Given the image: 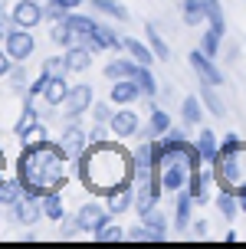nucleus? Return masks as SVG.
Masks as SVG:
<instances>
[{
  "label": "nucleus",
  "instance_id": "nucleus-1",
  "mask_svg": "<svg viewBox=\"0 0 246 249\" xmlns=\"http://www.w3.org/2000/svg\"><path fill=\"white\" fill-rule=\"evenodd\" d=\"M132 171H135L132 151H125L115 141H92L79 158V180L98 197H109L118 184L132 180Z\"/></svg>",
  "mask_w": 246,
  "mask_h": 249
},
{
  "label": "nucleus",
  "instance_id": "nucleus-2",
  "mask_svg": "<svg viewBox=\"0 0 246 249\" xmlns=\"http://www.w3.org/2000/svg\"><path fill=\"white\" fill-rule=\"evenodd\" d=\"M66 151L59 148V141H43V144H30L23 154L17 158V177L23 180V197L43 200L46 190H62L66 187V171H62Z\"/></svg>",
  "mask_w": 246,
  "mask_h": 249
},
{
  "label": "nucleus",
  "instance_id": "nucleus-3",
  "mask_svg": "<svg viewBox=\"0 0 246 249\" xmlns=\"http://www.w3.org/2000/svg\"><path fill=\"white\" fill-rule=\"evenodd\" d=\"M213 177H217L220 187H230V190H236V187L246 184V141L236 151L217 158V164H213Z\"/></svg>",
  "mask_w": 246,
  "mask_h": 249
},
{
  "label": "nucleus",
  "instance_id": "nucleus-4",
  "mask_svg": "<svg viewBox=\"0 0 246 249\" xmlns=\"http://www.w3.org/2000/svg\"><path fill=\"white\" fill-rule=\"evenodd\" d=\"M92 144V138H89V128L86 124H79L73 118V122L62 128V135H59V148L66 151V158L69 161H79L82 154H86V148Z\"/></svg>",
  "mask_w": 246,
  "mask_h": 249
},
{
  "label": "nucleus",
  "instance_id": "nucleus-5",
  "mask_svg": "<svg viewBox=\"0 0 246 249\" xmlns=\"http://www.w3.org/2000/svg\"><path fill=\"white\" fill-rule=\"evenodd\" d=\"M115 213L109 210V203H98V200H86L79 210H76V226L82 230V233H95L102 226L109 223Z\"/></svg>",
  "mask_w": 246,
  "mask_h": 249
},
{
  "label": "nucleus",
  "instance_id": "nucleus-6",
  "mask_svg": "<svg viewBox=\"0 0 246 249\" xmlns=\"http://www.w3.org/2000/svg\"><path fill=\"white\" fill-rule=\"evenodd\" d=\"M161 171V184H164V194H177V190H184L187 187V177H190V167L184 161V151L171 158V161H164L158 167Z\"/></svg>",
  "mask_w": 246,
  "mask_h": 249
},
{
  "label": "nucleus",
  "instance_id": "nucleus-7",
  "mask_svg": "<svg viewBox=\"0 0 246 249\" xmlns=\"http://www.w3.org/2000/svg\"><path fill=\"white\" fill-rule=\"evenodd\" d=\"M79 43H82V46H89L92 53H102V50L118 53V50H125V39L118 36V33H112L109 23H95L86 36H79Z\"/></svg>",
  "mask_w": 246,
  "mask_h": 249
},
{
  "label": "nucleus",
  "instance_id": "nucleus-8",
  "mask_svg": "<svg viewBox=\"0 0 246 249\" xmlns=\"http://www.w3.org/2000/svg\"><path fill=\"white\" fill-rule=\"evenodd\" d=\"M92 105H95V92H92L89 82H82V86L69 89V95H66V102H62V115L73 122V118H79V115H86Z\"/></svg>",
  "mask_w": 246,
  "mask_h": 249
},
{
  "label": "nucleus",
  "instance_id": "nucleus-9",
  "mask_svg": "<svg viewBox=\"0 0 246 249\" xmlns=\"http://www.w3.org/2000/svg\"><path fill=\"white\" fill-rule=\"evenodd\" d=\"M3 50L10 53L13 62H26L37 50V36H33V30H23V26H17L10 36L3 39Z\"/></svg>",
  "mask_w": 246,
  "mask_h": 249
},
{
  "label": "nucleus",
  "instance_id": "nucleus-10",
  "mask_svg": "<svg viewBox=\"0 0 246 249\" xmlns=\"http://www.w3.org/2000/svg\"><path fill=\"white\" fill-rule=\"evenodd\" d=\"M187 62H190V69L200 75V82H210V86H223V72L217 69V59H210L204 50H190V53H187Z\"/></svg>",
  "mask_w": 246,
  "mask_h": 249
},
{
  "label": "nucleus",
  "instance_id": "nucleus-11",
  "mask_svg": "<svg viewBox=\"0 0 246 249\" xmlns=\"http://www.w3.org/2000/svg\"><path fill=\"white\" fill-rule=\"evenodd\" d=\"M10 10H13L17 26H23V30H37L46 20V7H39V0H17Z\"/></svg>",
  "mask_w": 246,
  "mask_h": 249
},
{
  "label": "nucleus",
  "instance_id": "nucleus-12",
  "mask_svg": "<svg viewBox=\"0 0 246 249\" xmlns=\"http://www.w3.org/2000/svg\"><path fill=\"white\" fill-rule=\"evenodd\" d=\"M112 138H118V141H125V138H135L138 131H141V118H138V112H132L128 105H122L118 112L112 115Z\"/></svg>",
  "mask_w": 246,
  "mask_h": 249
},
{
  "label": "nucleus",
  "instance_id": "nucleus-13",
  "mask_svg": "<svg viewBox=\"0 0 246 249\" xmlns=\"http://www.w3.org/2000/svg\"><path fill=\"white\" fill-rule=\"evenodd\" d=\"M105 203H109L112 213H128V210H135V180H125V184H118V187L109 194V197H105Z\"/></svg>",
  "mask_w": 246,
  "mask_h": 249
},
{
  "label": "nucleus",
  "instance_id": "nucleus-14",
  "mask_svg": "<svg viewBox=\"0 0 246 249\" xmlns=\"http://www.w3.org/2000/svg\"><path fill=\"white\" fill-rule=\"evenodd\" d=\"M39 216H43V200H37V197H23L17 207H10V220L13 223L33 226Z\"/></svg>",
  "mask_w": 246,
  "mask_h": 249
},
{
  "label": "nucleus",
  "instance_id": "nucleus-15",
  "mask_svg": "<svg viewBox=\"0 0 246 249\" xmlns=\"http://www.w3.org/2000/svg\"><path fill=\"white\" fill-rule=\"evenodd\" d=\"M141 99V89L135 86V79H115L109 89V102L115 105H132V102Z\"/></svg>",
  "mask_w": 246,
  "mask_h": 249
},
{
  "label": "nucleus",
  "instance_id": "nucleus-16",
  "mask_svg": "<svg viewBox=\"0 0 246 249\" xmlns=\"http://www.w3.org/2000/svg\"><path fill=\"white\" fill-rule=\"evenodd\" d=\"M210 180H217L213 177V167L210 171H204V167H197V171H190V177H187V190H190V197H194V203H207V187Z\"/></svg>",
  "mask_w": 246,
  "mask_h": 249
},
{
  "label": "nucleus",
  "instance_id": "nucleus-17",
  "mask_svg": "<svg viewBox=\"0 0 246 249\" xmlns=\"http://www.w3.org/2000/svg\"><path fill=\"white\" fill-rule=\"evenodd\" d=\"M43 216H46L49 223H62L66 220V203H62L59 190H46L43 194Z\"/></svg>",
  "mask_w": 246,
  "mask_h": 249
},
{
  "label": "nucleus",
  "instance_id": "nucleus-18",
  "mask_svg": "<svg viewBox=\"0 0 246 249\" xmlns=\"http://www.w3.org/2000/svg\"><path fill=\"white\" fill-rule=\"evenodd\" d=\"M190 203H194L190 190H187V187L177 190V203H174V230H181V233L190 226Z\"/></svg>",
  "mask_w": 246,
  "mask_h": 249
},
{
  "label": "nucleus",
  "instance_id": "nucleus-19",
  "mask_svg": "<svg viewBox=\"0 0 246 249\" xmlns=\"http://www.w3.org/2000/svg\"><path fill=\"white\" fill-rule=\"evenodd\" d=\"M69 89H73V86H66V75H53L49 86H46V92H43V102L53 105V108H62V102H66V95H69Z\"/></svg>",
  "mask_w": 246,
  "mask_h": 249
},
{
  "label": "nucleus",
  "instance_id": "nucleus-20",
  "mask_svg": "<svg viewBox=\"0 0 246 249\" xmlns=\"http://www.w3.org/2000/svg\"><path fill=\"white\" fill-rule=\"evenodd\" d=\"M138 69V59H122V56H115V59L105 62V79L115 82V79H132Z\"/></svg>",
  "mask_w": 246,
  "mask_h": 249
},
{
  "label": "nucleus",
  "instance_id": "nucleus-21",
  "mask_svg": "<svg viewBox=\"0 0 246 249\" xmlns=\"http://www.w3.org/2000/svg\"><path fill=\"white\" fill-rule=\"evenodd\" d=\"M197 148H200V154H204L207 167L217 164V158H220V144H217V135H213L210 128H200V135H197Z\"/></svg>",
  "mask_w": 246,
  "mask_h": 249
},
{
  "label": "nucleus",
  "instance_id": "nucleus-22",
  "mask_svg": "<svg viewBox=\"0 0 246 249\" xmlns=\"http://www.w3.org/2000/svg\"><path fill=\"white\" fill-rule=\"evenodd\" d=\"M23 200V180L20 177H7V180H0V203L10 210Z\"/></svg>",
  "mask_w": 246,
  "mask_h": 249
},
{
  "label": "nucleus",
  "instance_id": "nucleus-23",
  "mask_svg": "<svg viewBox=\"0 0 246 249\" xmlns=\"http://www.w3.org/2000/svg\"><path fill=\"white\" fill-rule=\"evenodd\" d=\"M66 62H69V72H86L92 66V50L82 46V43H76V46L66 50Z\"/></svg>",
  "mask_w": 246,
  "mask_h": 249
},
{
  "label": "nucleus",
  "instance_id": "nucleus-24",
  "mask_svg": "<svg viewBox=\"0 0 246 249\" xmlns=\"http://www.w3.org/2000/svg\"><path fill=\"white\" fill-rule=\"evenodd\" d=\"M135 86L141 89V99H154L158 95V79H154V72H151V66H141L138 62V69H135Z\"/></svg>",
  "mask_w": 246,
  "mask_h": 249
},
{
  "label": "nucleus",
  "instance_id": "nucleus-25",
  "mask_svg": "<svg viewBox=\"0 0 246 249\" xmlns=\"http://www.w3.org/2000/svg\"><path fill=\"white\" fill-rule=\"evenodd\" d=\"M125 39V53H128V56H132V59H138L141 62V66H151V62L158 59V56H154V50H151V43H141V39H135V36H122Z\"/></svg>",
  "mask_w": 246,
  "mask_h": 249
},
{
  "label": "nucleus",
  "instance_id": "nucleus-26",
  "mask_svg": "<svg viewBox=\"0 0 246 249\" xmlns=\"http://www.w3.org/2000/svg\"><path fill=\"white\" fill-rule=\"evenodd\" d=\"M171 131V115L164 112V108H151V118H148L145 124V135L148 138H161Z\"/></svg>",
  "mask_w": 246,
  "mask_h": 249
},
{
  "label": "nucleus",
  "instance_id": "nucleus-27",
  "mask_svg": "<svg viewBox=\"0 0 246 249\" xmlns=\"http://www.w3.org/2000/svg\"><path fill=\"white\" fill-rule=\"evenodd\" d=\"M200 102L204 99H197V95H187L184 102H181V122L187 124V128H190V124H200L204 122V105H200Z\"/></svg>",
  "mask_w": 246,
  "mask_h": 249
},
{
  "label": "nucleus",
  "instance_id": "nucleus-28",
  "mask_svg": "<svg viewBox=\"0 0 246 249\" xmlns=\"http://www.w3.org/2000/svg\"><path fill=\"white\" fill-rule=\"evenodd\" d=\"M217 210H220L223 220H236V213H240L236 190H230V187H220V190H217Z\"/></svg>",
  "mask_w": 246,
  "mask_h": 249
},
{
  "label": "nucleus",
  "instance_id": "nucleus-29",
  "mask_svg": "<svg viewBox=\"0 0 246 249\" xmlns=\"http://www.w3.org/2000/svg\"><path fill=\"white\" fill-rule=\"evenodd\" d=\"M49 39H53V46L69 50V46H76V43H79V33H76L69 23H53V30H49Z\"/></svg>",
  "mask_w": 246,
  "mask_h": 249
},
{
  "label": "nucleus",
  "instance_id": "nucleus-30",
  "mask_svg": "<svg viewBox=\"0 0 246 249\" xmlns=\"http://www.w3.org/2000/svg\"><path fill=\"white\" fill-rule=\"evenodd\" d=\"M181 17L187 26H200L207 23V10H204V0H184L181 3Z\"/></svg>",
  "mask_w": 246,
  "mask_h": 249
},
{
  "label": "nucleus",
  "instance_id": "nucleus-31",
  "mask_svg": "<svg viewBox=\"0 0 246 249\" xmlns=\"http://www.w3.org/2000/svg\"><path fill=\"white\" fill-rule=\"evenodd\" d=\"M200 99H204V105H207L210 115H217V118H223V115H227V105H223L220 95H217V86L204 82V86H200Z\"/></svg>",
  "mask_w": 246,
  "mask_h": 249
},
{
  "label": "nucleus",
  "instance_id": "nucleus-32",
  "mask_svg": "<svg viewBox=\"0 0 246 249\" xmlns=\"http://www.w3.org/2000/svg\"><path fill=\"white\" fill-rule=\"evenodd\" d=\"M89 7L98 10V13H105V17H112V20H118V23L128 20V10H125L118 0H89Z\"/></svg>",
  "mask_w": 246,
  "mask_h": 249
},
{
  "label": "nucleus",
  "instance_id": "nucleus-33",
  "mask_svg": "<svg viewBox=\"0 0 246 249\" xmlns=\"http://www.w3.org/2000/svg\"><path fill=\"white\" fill-rule=\"evenodd\" d=\"M204 10H207V26L217 33H227V17H223L220 0H204Z\"/></svg>",
  "mask_w": 246,
  "mask_h": 249
},
{
  "label": "nucleus",
  "instance_id": "nucleus-34",
  "mask_svg": "<svg viewBox=\"0 0 246 249\" xmlns=\"http://www.w3.org/2000/svg\"><path fill=\"white\" fill-rule=\"evenodd\" d=\"M141 223L151 226V230L158 233V243H164V239H168V216H164L158 207H154V210H148L145 216H141Z\"/></svg>",
  "mask_w": 246,
  "mask_h": 249
},
{
  "label": "nucleus",
  "instance_id": "nucleus-35",
  "mask_svg": "<svg viewBox=\"0 0 246 249\" xmlns=\"http://www.w3.org/2000/svg\"><path fill=\"white\" fill-rule=\"evenodd\" d=\"M66 23L73 26L76 33H79V36H86L89 30H92V26L98 23L95 17H89V13H79V10H69V17H66Z\"/></svg>",
  "mask_w": 246,
  "mask_h": 249
},
{
  "label": "nucleus",
  "instance_id": "nucleus-36",
  "mask_svg": "<svg viewBox=\"0 0 246 249\" xmlns=\"http://www.w3.org/2000/svg\"><path fill=\"white\" fill-rule=\"evenodd\" d=\"M43 141H49L46 124H43V122H33L23 135H20V144H23V148H30V144H43Z\"/></svg>",
  "mask_w": 246,
  "mask_h": 249
},
{
  "label": "nucleus",
  "instance_id": "nucleus-37",
  "mask_svg": "<svg viewBox=\"0 0 246 249\" xmlns=\"http://www.w3.org/2000/svg\"><path fill=\"white\" fill-rule=\"evenodd\" d=\"M92 239H95V243H122V239H125V230L118 223H112V220H109L102 230H95V233H92Z\"/></svg>",
  "mask_w": 246,
  "mask_h": 249
},
{
  "label": "nucleus",
  "instance_id": "nucleus-38",
  "mask_svg": "<svg viewBox=\"0 0 246 249\" xmlns=\"http://www.w3.org/2000/svg\"><path fill=\"white\" fill-rule=\"evenodd\" d=\"M145 36H148V43H151V50H154V56H158L161 62H168V59H171V50H168V43L161 39V33H158V30H154L151 23H148Z\"/></svg>",
  "mask_w": 246,
  "mask_h": 249
},
{
  "label": "nucleus",
  "instance_id": "nucleus-39",
  "mask_svg": "<svg viewBox=\"0 0 246 249\" xmlns=\"http://www.w3.org/2000/svg\"><path fill=\"white\" fill-rule=\"evenodd\" d=\"M33 122H39V115H37V108H33V99L26 95L23 112H20V118H17V124H13V131H17V135H23V131H26V128H30Z\"/></svg>",
  "mask_w": 246,
  "mask_h": 249
},
{
  "label": "nucleus",
  "instance_id": "nucleus-40",
  "mask_svg": "<svg viewBox=\"0 0 246 249\" xmlns=\"http://www.w3.org/2000/svg\"><path fill=\"white\" fill-rule=\"evenodd\" d=\"M220 43H223V33L207 30V33H204V39H200V50L207 53L210 59H217V56H220Z\"/></svg>",
  "mask_w": 246,
  "mask_h": 249
},
{
  "label": "nucleus",
  "instance_id": "nucleus-41",
  "mask_svg": "<svg viewBox=\"0 0 246 249\" xmlns=\"http://www.w3.org/2000/svg\"><path fill=\"white\" fill-rule=\"evenodd\" d=\"M43 72H49V75H66V72H69L66 56H46V59H43Z\"/></svg>",
  "mask_w": 246,
  "mask_h": 249
},
{
  "label": "nucleus",
  "instance_id": "nucleus-42",
  "mask_svg": "<svg viewBox=\"0 0 246 249\" xmlns=\"http://www.w3.org/2000/svg\"><path fill=\"white\" fill-rule=\"evenodd\" d=\"M49 79H53V75L39 69V75L33 79V82H30V89H26V95H30V99H37V95H43V92H46V86H49Z\"/></svg>",
  "mask_w": 246,
  "mask_h": 249
},
{
  "label": "nucleus",
  "instance_id": "nucleus-43",
  "mask_svg": "<svg viewBox=\"0 0 246 249\" xmlns=\"http://www.w3.org/2000/svg\"><path fill=\"white\" fill-rule=\"evenodd\" d=\"M17 30V20H13V10H0V39H7Z\"/></svg>",
  "mask_w": 246,
  "mask_h": 249
},
{
  "label": "nucleus",
  "instance_id": "nucleus-44",
  "mask_svg": "<svg viewBox=\"0 0 246 249\" xmlns=\"http://www.w3.org/2000/svg\"><path fill=\"white\" fill-rule=\"evenodd\" d=\"M112 115H115V112H112L109 102H95V105H92V118H95V122H105V124H109Z\"/></svg>",
  "mask_w": 246,
  "mask_h": 249
},
{
  "label": "nucleus",
  "instance_id": "nucleus-45",
  "mask_svg": "<svg viewBox=\"0 0 246 249\" xmlns=\"http://www.w3.org/2000/svg\"><path fill=\"white\" fill-rule=\"evenodd\" d=\"M10 86L17 89V92H23V95H26V89H30V82H26V72L20 69V66H17V69L10 72Z\"/></svg>",
  "mask_w": 246,
  "mask_h": 249
},
{
  "label": "nucleus",
  "instance_id": "nucleus-46",
  "mask_svg": "<svg viewBox=\"0 0 246 249\" xmlns=\"http://www.w3.org/2000/svg\"><path fill=\"white\" fill-rule=\"evenodd\" d=\"M10 72H13V59H10V53L0 50V79H3V75H10Z\"/></svg>",
  "mask_w": 246,
  "mask_h": 249
},
{
  "label": "nucleus",
  "instance_id": "nucleus-47",
  "mask_svg": "<svg viewBox=\"0 0 246 249\" xmlns=\"http://www.w3.org/2000/svg\"><path fill=\"white\" fill-rule=\"evenodd\" d=\"M49 3H59V7H66V10H79L86 0H49Z\"/></svg>",
  "mask_w": 246,
  "mask_h": 249
},
{
  "label": "nucleus",
  "instance_id": "nucleus-48",
  "mask_svg": "<svg viewBox=\"0 0 246 249\" xmlns=\"http://www.w3.org/2000/svg\"><path fill=\"white\" fill-rule=\"evenodd\" d=\"M236 203H240V210L246 213V184H243V187H236Z\"/></svg>",
  "mask_w": 246,
  "mask_h": 249
},
{
  "label": "nucleus",
  "instance_id": "nucleus-49",
  "mask_svg": "<svg viewBox=\"0 0 246 249\" xmlns=\"http://www.w3.org/2000/svg\"><path fill=\"white\" fill-rule=\"evenodd\" d=\"M194 236H207V223H204V220H197V223H194Z\"/></svg>",
  "mask_w": 246,
  "mask_h": 249
},
{
  "label": "nucleus",
  "instance_id": "nucleus-50",
  "mask_svg": "<svg viewBox=\"0 0 246 249\" xmlns=\"http://www.w3.org/2000/svg\"><path fill=\"white\" fill-rule=\"evenodd\" d=\"M7 167V154H3V148H0V171Z\"/></svg>",
  "mask_w": 246,
  "mask_h": 249
},
{
  "label": "nucleus",
  "instance_id": "nucleus-51",
  "mask_svg": "<svg viewBox=\"0 0 246 249\" xmlns=\"http://www.w3.org/2000/svg\"><path fill=\"white\" fill-rule=\"evenodd\" d=\"M0 10H10V0H0Z\"/></svg>",
  "mask_w": 246,
  "mask_h": 249
},
{
  "label": "nucleus",
  "instance_id": "nucleus-52",
  "mask_svg": "<svg viewBox=\"0 0 246 249\" xmlns=\"http://www.w3.org/2000/svg\"><path fill=\"white\" fill-rule=\"evenodd\" d=\"M0 207H3V203H0Z\"/></svg>",
  "mask_w": 246,
  "mask_h": 249
},
{
  "label": "nucleus",
  "instance_id": "nucleus-53",
  "mask_svg": "<svg viewBox=\"0 0 246 249\" xmlns=\"http://www.w3.org/2000/svg\"><path fill=\"white\" fill-rule=\"evenodd\" d=\"M0 180H3V177H0Z\"/></svg>",
  "mask_w": 246,
  "mask_h": 249
}]
</instances>
